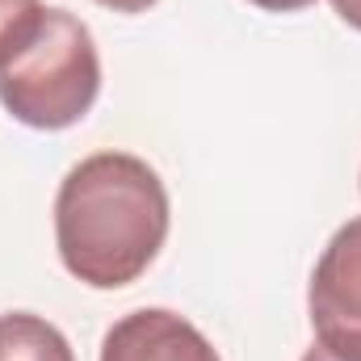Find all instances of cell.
I'll return each instance as SVG.
<instances>
[{
	"label": "cell",
	"mask_w": 361,
	"mask_h": 361,
	"mask_svg": "<svg viewBox=\"0 0 361 361\" xmlns=\"http://www.w3.org/2000/svg\"><path fill=\"white\" fill-rule=\"evenodd\" d=\"M42 13V0H0V51L8 47V38L30 21V17H38Z\"/></svg>",
	"instance_id": "obj_6"
},
{
	"label": "cell",
	"mask_w": 361,
	"mask_h": 361,
	"mask_svg": "<svg viewBox=\"0 0 361 361\" xmlns=\"http://www.w3.org/2000/svg\"><path fill=\"white\" fill-rule=\"evenodd\" d=\"M307 307L315 341L361 361V219H349L319 252Z\"/></svg>",
	"instance_id": "obj_3"
},
{
	"label": "cell",
	"mask_w": 361,
	"mask_h": 361,
	"mask_svg": "<svg viewBox=\"0 0 361 361\" xmlns=\"http://www.w3.org/2000/svg\"><path fill=\"white\" fill-rule=\"evenodd\" d=\"M248 4H257V8H265V13H298V8H307V4H315V0H248Z\"/></svg>",
	"instance_id": "obj_8"
},
{
	"label": "cell",
	"mask_w": 361,
	"mask_h": 361,
	"mask_svg": "<svg viewBox=\"0 0 361 361\" xmlns=\"http://www.w3.org/2000/svg\"><path fill=\"white\" fill-rule=\"evenodd\" d=\"M101 92V55L68 8H42L0 51V105L34 130H68Z\"/></svg>",
	"instance_id": "obj_2"
},
{
	"label": "cell",
	"mask_w": 361,
	"mask_h": 361,
	"mask_svg": "<svg viewBox=\"0 0 361 361\" xmlns=\"http://www.w3.org/2000/svg\"><path fill=\"white\" fill-rule=\"evenodd\" d=\"M332 8H336V17L345 21V25H353V30H361V0H328Z\"/></svg>",
	"instance_id": "obj_7"
},
{
	"label": "cell",
	"mask_w": 361,
	"mask_h": 361,
	"mask_svg": "<svg viewBox=\"0 0 361 361\" xmlns=\"http://www.w3.org/2000/svg\"><path fill=\"white\" fill-rule=\"evenodd\" d=\"M0 361H76L68 336L30 311L0 315Z\"/></svg>",
	"instance_id": "obj_5"
},
{
	"label": "cell",
	"mask_w": 361,
	"mask_h": 361,
	"mask_svg": "<svg viewBox=\"0 0 361 361\" xmlns=\"http://www.w3.org/2000/svg\"><path fill=\"white\" fill-rule=\"evenodd\" d=\"M302 361H357V357H341V353H332L328 345H319V341H315V345L302 353Z\"/></svg>",
	"instance_id": "obj_10"
},
{
	"label": "cell",
	"mask_w": 361,
	"mask_h": 361,
	"mask_svg": "<svg viewBox=\"0 0 361 361\" xmlns=\"http://www.w3.org/2000/svg\"><path fill=\"white\" fill-rule=\"evenodd\" d=\"M169 189L130 152L85 156L55 193L59 261L92 290L139 281L169 240Z\"/></svg>",
	"instance_id": "obj_1"
},
{
	"label": "cell",
	"mask_w": 361,
	"mask_h": 361,
	"mask_svg": "<svg viewBox=\"0 0 361 361\" xmlns=\"http://www.w3.org/2000/svg\"><path fill=\"white\" fill-rule=\"evenodd\" d=\"M101 361H219V349L185 315L143 307L122 315L105 332Z\"/></svg>",
	"instance_id": "obj_4"
},
{
	"label": "cell",
	"mask_w": 361,
	"mask_h": 361,
	"mask_svg": "<svg viewBox=\"0 0 361 361\" xmlns=\"http://www.w3.org/2000/svg\"><path fill=\"white\" fill-rule=\"evenodd\" d=\"M97 4H105V8H114V13H147L156 0H97Z\"/></svg>",
	"instance_id": "obj_9"
}]
</instances>
